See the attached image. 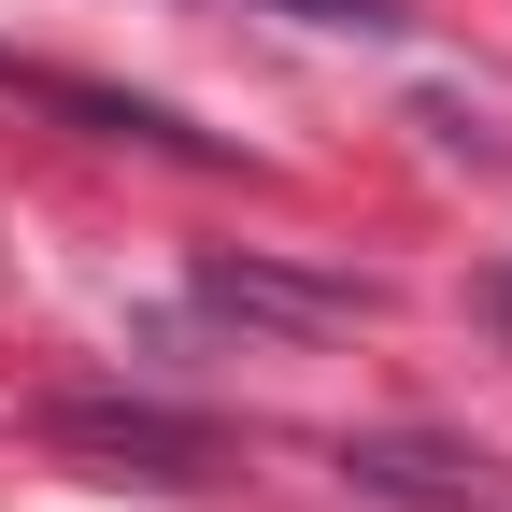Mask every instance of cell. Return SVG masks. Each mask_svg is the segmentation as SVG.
I'll list each match as a JSON object with an SVG mask.
<instances>
[{
  "instance_id": "obj_4",
  "label": "cell",
  "mask_w": 512,
  "mask_h": 512,
  "mask_svg": "<svg viewBox=\"0 0 512 512\" xmlns=\"http://www.w3.org/2000/svg\"><path fill=\"white\" fill-rule=\"evenodd\" d=\"M271 15H299V29H356V43H384V29H399V0H271Z\"/></svg>"
},
{
  "instance_id": "obj_2",
  "label": "cell",
  "mask_w": 512,
  "mask_h": 512,
  "mask_svg": "<svg viewBox=\"0 0 512 512\" xmlns=\"http://www.w3.org/2000/svg\"><path fill=\"white\" fill-rule=\"evenodd\" d=\"M200 313H242V328H285V342H342L384 313V285H313L271 271V256H200Z\"/></svg>"
},
{
  "instance_id": "obj_3",
  "label": "cell",
  "mask_w": 512,
  "mask_h": 512,
  "mask_svg": "<svg viewBox=\"0 0 512 512\" xmlns=\"http://www.w3.org/2000/svg\"><path fill=\"white\" fill-rule=\"evenodd\" d=\"M342 470L413 512H484V456H456V441H342Z\"/></svg>"
},
{
  "instance_id": "obj_1",
  "label": "cell",
  "mask_w": 512,
  "mask_h": 512,
  "mask_svg": "<svg viewBox=\"0 0 512 512\" xmlns=\"http://www.w3.org/2000/svg\"><path fill=\"white\" fill-rule=\"evenodd\" d=\"M43 441L86 456V484H214L228 470V427L171 413V399H43Z\"/></svg>"
}]
</instances>
